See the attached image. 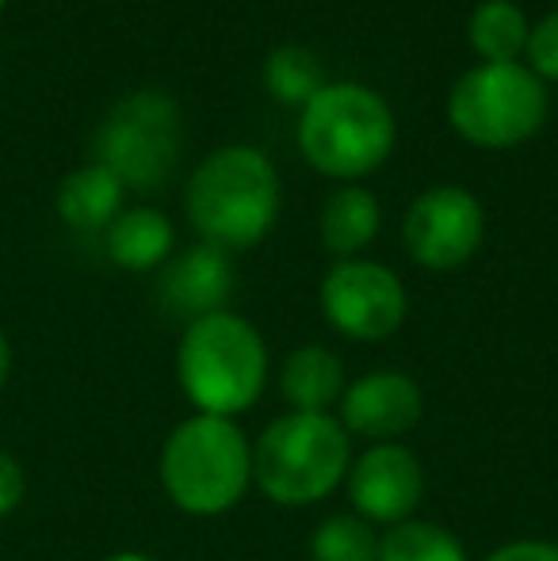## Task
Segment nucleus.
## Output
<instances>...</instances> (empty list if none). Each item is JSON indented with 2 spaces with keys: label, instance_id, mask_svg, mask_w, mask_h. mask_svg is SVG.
<instances>
[{
  "label": "nucleus",
  "instance_id": "f257e3e1",
  "mask_svg": "<svg viewBox=\"0 0 558 561\" xmlns=\"http://www.w3.org/2000/svg\"><path fill=\"white\" fill-rule=\"evenodd\" d=\"M280 176L264 153L226 146L195 169L187 184V218L218 249H249L276 222Z\"/></svg>",
  "mask_w": 558,
  "mask_h": 561
},
{
  "label": "nucleus",
  "instance_id": "f03ea898",
  "mask_svg": "<svg viewBox=\"0 0 558 561\" xmlns=\"http://www.w3.org/2000/svg\"><path fill=\"white\" fill-rule=\"evenodd\" d=\"M180 386L207 416H234L264 390L269 352L264 340L238 313H210L187 325L180 340Z\"/></svg>",
  "mask_w": 558,
  "mask_h": 561
},
{
  "label": "nucleus",
  "instance_id": "7ed1b4c3",
  "mask_svg": "<svg viewBox=\"0 0 558 561\" xmlns=\"http://www.w3.org/2000/svg\"><path fill=\"white\" fill-rule=\"evenodd\" d=\"M161 481L172 504L192 516H218L246 496L253 447L230 416H192L161 450Z\"/></svg>",
  "mask_w": 558,
  "mask_h": 561
},
{
  "label": "nucleus",
  "instance_id": "20e7f679",
  "mask_svg": "<svg viewBox=\"0 0 558 561\" xmlns=\"http://www.w3.org/2000/svg\"><path fill=\"white\" fill-rule=\"evenodd\" d=\"M349 432L329 413H291L264 428L253 450L261 493L287 508L329 496L349 473Z\"/></svg>",
  "mask_w": 558,
  "mask_h": 561
},
{
  "label": "nucleus",
  "instance_id": "39448f33",
  "mask_svg": "<svg viewBox=\"0 0 558 561\" xmlns=\"http://www.w3.org/2000/svg\"><path fill=\"white\" fill-rule=\"evenodd\" d=\"M298 146L326 176H364L390 157L395 115L387 100L364 84H326L303 107Z\"/></svg>",
  "mask_w": 558,
  "mask_h": 561
},
{
  "label": "nucleus",
  "instance_id": "423d86ee",
  "mask_svg": "<svg viewBox=\"0 0 558 561\" xmlns=\"http://www.w3.org/2000/svg\"><path fill=\"white\" fill-rule=\"evenodd\" d=\"M447 115L467 141L505 149L544 126L547 89L521 61H486L455 81Z\"/></svg>",
  "mask_w": 558,
  "mask_h": 561
},
{
  "label": "nucleus",
  "instance_id": "0eeeda50",
  "mask_svg": "<svg viewBox=\"0 0 558 561\" xmlns=\"http://www.w3.org/2000/svg\"><path fill=\"white\" fill-rule=\"evenodd\" d=\"M96 164L123 187H157L180 157V107L164 92H135L112 107L96 134Z\"/></svg>",
  "mask_w": 558,
  "mask_h": 561
},
{
  "label": "nucleus",
  "instance_id": "6e6552de",
  "mask_svg": "<svg viewBox=\"0 0 558 561\" xmlns=\"http://www.w3.org/2000/svg\"><path fill=\"white\" fill-rule=\"evenodd\" d=\"M321 306L344 336L387 340L406 321V287L375 260H341L321 283Z\"/></svg>",
  "mask_w": 558,
  "mask_h": 561
},
{
  "label": "nucleus",
  "instance_id": "1a4fd4ad",
  "mask_svg": "<svg viewBox=\"0 0 558 561\" xmlns=\"http://www.w3.org/2000/svg\"><path fill=\"white\" fill-rule=\"evenodd\" d=\"M482 207L463 187H429L418 195L406 215V249L424 267H447L467 264L482 244Z\"/></svg>",
  "mask_w": 558,
  "mask_h": 561
},
{
  "label": "nucleus",
  "instance_id": "9d476101",
  "mask_svg": "<svg viewBox=\"0 0 558 561\" xmlns=\"http://www.w3.org/2000/svg\"><path fill=\"white\" fill-rule=\"evenodd\" d=\"M424 478L413 450L398 444L372 447L349 473V496L372 524H406L421 504Z\"/></svg>",
  "mask_w": 558,
  "mask_h": 561
},
{
  "label": "nucleus",
  "instance_id": "9b49d317",
  "mask_svg": "<svg viewBox=\"0 0 558 561\" xmlns=\"http://www.w3.org/2000/svg\"><path fill=\"white\" fill-rule=\"evenodd\" d=\"M341 421L349 432L390 444L421 421V390L398 370H379L352 382L341 398Z\"/></svg>",
  "mask_w": 558,
  "mask_h": 561
},
{
  "label": "nucleus",
  "instance_id": "f8f14e48",
  "mask_svg": "<svg viewBox=\"0 0 558 561\" xmlns=\"http://www.w3.org/2000/svg\"><path fill=\"white\" fill-rule=\"evenodd\" d=\"M234 290V267L226 249L218 244H195L180 260H172L161 275V306L172 318H187V325L210 313H223V302Z\"/></svg>",
  "mask_w": 558,
  "mask_h": 561
},
{
  "label": "nucleus",
  "instance_id": "ddd939ff",
  "mask_svg": "<svg viewBox=\"0 0 558 561\" xmlns=\"http://www.w3.org/2000/svg\"><path fill=\"white\" fill-rule=\"evenodd\" d=\"M283 398L295 405V413H326L344 398L341 359L318 344L298 347L283 367Z\"/></svg>",
  "mask_w": 558,
  "mask_h": 561
},
{
  "label": "nucleus",
  "instance_id": "4468645a",
  "mask_svg": "<svg viewBox=\"0 0 558 561\" xmlns=\"http://www.w3.org/2000/svg\"><path fill=\"white\" fill-rule=\"evenodd\" d=\"M123 180L104 164H89L66 176L58 192V215L73 229H104L119 218Z\"/></svg>",
  "mask_w": 558,
  "mask_h": 561
},
{
  "label": "nucleus",
  "instance_id": "2eb2a0df",
  "mask_svg": "<svg viewBox=\"0 0 558 561\" xmlns=\"http://www.w3.org/2000/svg\"><path fill=\"white\" fill-rule=\"evenodd\" d=\"M172 249V222L157 210H123L112 226H107V256L115 264L130 267V272H146L157 267Z\"/></svg>",
  "mask_w": 558,
  "mask_h": 561
},
{
  "label": "nucleus",
  "instance_id": "dca6fc26",
  "mask_svg": "<svg viewBox=\"0 0 558 561\" xmlns=\"http://www.w3.org/2000/svg\"><path fill=\"white\" fill-rule=\"evenodd\" d=\"M379 233V199L367 187H341L321 210V241L329 252L352 260Z\"/></svg>",
  "mask_w": 558,
  "mask_h": 561
},
{
  "label": "nucleus",
  "instance_id": "f3484780",
  "mask_svg": "<svg viewBox=\"0 0 558 561\" xmlns=\"http://www.w3.org/2000/svg\"><path fill=\"white\" fill-rule=\"evenodd\" d=\"M528 20L513 0H486L470 12L467 38L486 61H516L528 46Z\"/></svg>",
  "mask_w": 558,
  "mask_h": 561
},
{
  "label": "nucleus",
  "instance_id": "a211bd4d",
  "mask_svg": "<svg viewBox=\"0 0 558 561\" xmlns=\"http://www.w3.org/2000/svg\"><path fill=\"white\" fill-rule=\"evenodd\" d=\"M264 81L283 104H310L326 89V69L310 46H276L264 61Z\"/></svg>",
  "mask_w": 558,
  "mask_h": 561
},
{
  "label": "nucleus",
  "instance_id": "6ab92c4d",
  "mask_svg": "<svg viewBox=\"0 0 558 561\" xmlns=\"http://www.w3.org/2000/svg\"><path fill=\"white\" fill-rule=\"evenodd\" d=\"M379 561H467V554L444 527L406 519L379 539Z\"/></svg>",
  "mask_w": 558,
  "mask_h": 561
},
{
  "label": "nucleus",
  "instance_id": "aec40b11",
  "mask_svg": "<svg viewBox=\"0 0 558 561\" xmlns=\"http://www.w3.org/2000/svg\"><path fill=\"white\" fill-rule=\"evenodd\" d=\"M314 561H379V535L367 519L329 516L310 539Z\"/></svg>",
  "mask_w": 558,
  "mask_h": 561
},
{
  "label": "nucleus",
  "instance_id": "412c9836",
  "mask_svg": "<svg viewBox=\"0 0 558 561\" xmlns=\"http://www.w3.org/2000/svg\"><path fill=\"white\" fill-rule=\"evenodd\" d=\"M524 54L532 58V73H536L539 81H544V77L558 81V12L544 15V20L528 31Z\"/></svg>",
  "mask_w": 558,
  "mask_h": 561
},
{
  "label": "nucleus",
  "instance_id": "4be33fe9",
  "mask_svg": "<svg viewBox=\"0 0 558 561\" xmlns=\"http://www.w3.org/2000/svg\"><path fill=\"white\" fill-rule=\"evenodd\" d=\"M23 493H27V481H23V470L8 450H0V516L20 508Z\"/></svg>",
  "mask_w": 558,
  "mask_h": 561
},
{
  "label": "nucleus",
  "instance_id": "5701e85b",
  "mask_svg": "<svg viewBox=\"0 0 558 561\" xmlns=\"http://www.w3.org/2000/svg\"><path fill=\"white\" fill-rule=\"evenodd\" d=\"M486 561H558V547L551 542H509Z\"/></svg>",
  "mask_w": 558,
  "mask_h": 561
},
{
  "label": "nucleus",
  "instance_id": "b1692460",
  "mask_svg": "<svg viewBox=\"0 0 558 561\" xmlns=\"http://www.w3.org/2000/svg\"><path fill=\"white\" fill-rule=\"evenodd\" d=\"M8 367H12V352H8V340L0 333V390H4V382H8Z\"/></svg>",
  "mask_w": 558,
  "mask_h": 561
},
{
  "label": "nucleus",
  "instance_id": "393cba45",
  "mask_svg": "<svg viewBox=\"0 0 558 561\" xmlns=\"http://www.w3.org/2000/svg\"><path fill=\"white\" fill-rule=\"evenodd\" d=\"M107 561H146V558H138V554H119V558H107Z\"/></svg>",
  "mask_w": 558,
  "mask_h": 561
},
{
  "label": "nucleus",
  "instance_id": "a878e982",
  "mask_svg": "<svg viewBox=\"0 0 558 561\" xmlns=\"http://www.w3.org/2000/svg\"><path fill=\"white\" fill-rule=\"evenodd\" d=\"M0 8H4V0H0Z\"/></svg>",
  "mask_w": 558,
  "mask_h": 561
}]
</instances>
